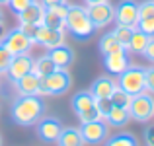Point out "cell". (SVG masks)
Segmentation results:
<instances>
[{
  "mask_svg": "<svg viewBox=\"0 0 154 146\" xmlns=\"http://www.w3.org/2000/svg\"><path fill=\"white\" fill-rule=\"evenodd\" d=\"M45 115V101L41 96H18L10 107V117L20 127H33Z\"/></svg>",
  "mask_w": 154,
  "mask_h": 146,
  "instance_id": "6da1fadb",
  "label": "cell"
},
{
  "mask_svg": "<svg viewBox=\"0 0 154 146\" xmlns=\"http://www.w3.org/2000/svg\"><path fill=\"white\" fill-rule=\"evenodd\" d=\"M64 29L72 35V39L78 43H86L94 37L96 27L88 16L86 6L80 4H68L66 18H64Z\"/></svg>",
  "mask_w": 154,
  "mask_h": 146,
  "instance_id": "7a4b0ae2",
  "label": "cell"
},
{
  "mask_svg": "<svg viewBox=\"0 0 154 146\" xmlns=\"http://www.w3.org/2000/svg\"><path fill=\"white\" fill-rule=\"evenodd\" d=\"M70 107H72V111H74V115L78 117L80 123L102 119L98 107H96V97L92 96L90 90L76 92V94L72 96V99H70Z\"/></svg>",
  "mask_w": 154,
  "mask_h": 146,
  "instance_id": "3957f363",
  "label": "cell"
},
{
  "mask_svg": "<svg viewBox=\"0 0 154 146\" xmlns=\"http://www.w3.org/2000/svg\"><path fill=\"white\" fill-rule=\"evenodd\" d=\"M72 88V76L68 68H57L55 72L41 78L39 96H63Z\"/></svg>",
  "mask_w": 154,
  "mask_h": 146,
  "instance_id": "277c9868",
  "label": "cell"
},
{
  "mask_svg": "<svg viewBox=\"0 0 154 146\" xmlns=\"http://www.w3.org/2000/svg\"><path fill=\"white\" fill-rule=\"evenodd\" d=\"M117 86L129 96H139L146 92V82H144V68L137 64H129L119 76H117Z\"/></svg>",
  "mask_w": 154,
  "mask_h": 146,
  "instance_id": "5b68a950",
  "label": "cell"
},
{
  "mask_svg": "<svg viewBox=\"0 0 154 146\" xmlns=\"http://www.w3.org/2000/svg\"><path fill=\"white\" fill-rule=\"evenodd\" d=\"M127 109H129V115H131L133 121H137V123H148V121L154 119V96L148 94V92L133 96Z\"/></svg>",
  "mask_w": 154,
  "mask_h": 146,
  "instance_id": "8992f818",
  "label": "cell"
},
{
  "mask_svg": "<svg viewBox=\"0 0 154 146\" xmlns=\"http://www.w3.org/2000/svg\"><path fill=\"white\" fill-rule=\"evenodd\" d=\"M78 129H80V135L84 138V144H90V146H100L109 136V125L103 119L80 123Z\"/></svg>",
  "mask_w": 154,
  "mask_h": 146,
  "instance_id": "52a82bcc",
  "label": "cell"
},
{
  "mask_svg": "<svg viewBox=\"0 0 154 146\" xmlns=\"http://www.w3.org/2000/svg\"><path fill=\"white\" fill-rule=\"evenodd\" d=\"M0 45H4L12 55H23V53H29V49L33 47V41L23 33L20 27H12L6 33L0 37Z\"/></svg>",
  "mask_w": 154,
  "mask_h": 146,
  "instance_id": "ba28073f",
  "label": "cell"
},
{
  "mask_svg": "<svg viewBox=\"0 0 154 146\" xmlns=\"http://www.w3.org/2000/svg\"><path fill=\"white\" fill-rule=\"evenodd\" d=\"M63 132V123L53 115H43L35 123V135L43 142H57Z\"/></svg>",
  "mask_w": 154,
  "mask_h": 146,
  "instance_id": "9c48e42d",
  "label": "cell"
},
{
  "mask_svg": "<svg viewBox=\"0 0 154 146\" xmlns=\"http://www.w3.org/2000/svg\"><path fill=\"white\" fill-rule=\"evenodd\" d=\"M88 16H90L92 23H94L96 29H102V27H107L109 23L113 22V16H115V6L111 2H98V4H90L86 6Z\"/></svg>",
  "mask_w": 154,
  "mask_h": 146,
  "instance_id": "30bf717a",
  "label": "cell"
},
{
  "mask_svg": "<svg viewBox=\"0 0 154 146\" xmlns=\"http://www.w3.org/2000/svg\"><path fill=\"white\" fill-rule=\"evenodd\" d=\"M113 22L121 23V26L135 27L139 22V2L137 0H119V4L115 6Z\"/></svg>",
  "mask_w": 154,
  "mask_h": 146,
  "instance_id": "8fae6325",
  "label": "cell"
},
{
  "mask_svg": "<svg viewBox=\"0 0 154 146\" xmlns=\"http://www.w3.org/2000/svg\"><path fill=\"white\" fill-rule=\"evenodd\" d=\"M64 43V29H53L43 23H39L33 35V45H39L43 49H53Z\"/></svg>",
  "mask_w": 154,
  "mask_h": 146,
  "instance_id": "7c38bea8",
  "label": "cell"
},
{
  "mask_svg": "<svg viewBox=\"0 0 154 146\" xmlns=\"http://www.w3.org/2000/svg\"><path fill=\"white\" fill-rule=\"evenodd\" d=\"M31 70H33V56H31L29 53H23V55H16L14 59H12L6 74H8V78H10V82H16L18 78L26 76L27 72H31Z\"/></svg>",
  "mask_w": 154,
  "mask_h": 146,
  "instance_id": "4fadbf2b",
  "label": "cell"
},
{
  "mask_svg": "<svg viewBox=\"0 0 154 146\" xmlns=\"http://www.w3.org/2000/svg\"><path fill=\"white\" fill-rule=\"evenodd\" d=\"M129 64H131V59H129L127 51H115L103 55V68L107 70L109 76H119Z\"/></svg>",
  "mask_w": 154,
  "mask_h": 146,
  "instance_id": "5bb4252c",
  "label": "cell"
},
{
  "mask_svg": "<svg viewBox=\"0 0 154 146\" xmlns=\"http://www.w3.org/2000/svg\"><path fill=\"white\" fill-rule=\"evenodd\" d=\"M66 10H68V4H53V6H45V12H43V26L53 27V29H64Z\"/></svg>",
  "mask_w": 154,
  "mask_h": 146,
  "instance_id": "9a60e30c",
  "label": "cell"
},
{
  "mask_svg": "<svg viewBox=\"0 0 154 146\" xmlns=\"http://www.w3.org/2000/svg\"><path fill=\"white\" fill-rule=\"evenodd\" d=\"M12 84H14L16 92H18L20 96H39V92H41V78H39L33 70L27 72L22 78H18Z\"/></svg>",
  "mask_w": 154,
  "mask_h": 146,
  "instance_id": "2e32d148",
  "label": "cell"
},
{
  "mask_svg": "<svg viewBox=\"0 0 154 146\" xmlns=\"http://www.w3.org/2000/svg\"><path fill=\"white\" fill-rule=\"evenodd\" d=\"M115 88H117V80H113L111 76L107 74V76H98V78L92 82L90 92L96 99H109L111 94L115 92Z\"/></svg>",
  "mask_w": 154,
  "mask_h": 146,
  "instance_id": "e0dca14e",
  "label": "cell"
},
{
  "mask_svg": "<svg viewBox=\"0 0 154 146\" xmlns=\"http://www.w3.org/2000/svg\"><path fill=\"white\" fill-rule=\"evenodd\" d=\"M47 55L51 56V60L55 62L57 68H68L74 62V51L68 45H64V43L53 47V49H47Z\"/></svg>",
  "mask_w": 154,
  "mask_h": 146,
  "instance_id": "ac0fdd59",
  "label": "cell"
},
{
  "mask_svg": "<svg viewBox=\"0 0 154 146\" xmlns=\"http://www.w3.org/2000/svg\"><path fill=\"white\" fill-rule=\"evenodd\" d=\"M43 12H45V6H43L41 2H37V0H35L33 4H29V6H27L23 12H20V14H18V22L20 23L39 26V23H43Z\"/></svg>",
  "mask_w": 154,
  "mask_h": 146,
  "instance_id": "d6986e66",
  "label": "cell"
},
{
  "mask_svg": "<svg viewBox=\"0 0 154 146\" xmlns=\"http://www.w3.org/2000/svg\"><path fill=\"white\" fill-rule=\"evenodd\" d=\"M103 121L109 125V127H125V125L131 121V115H129L127 107H119V105L111 103V109L107 111V115H105Z\"/></svg>",
  "mask_w": 154,
  "mask_h": 146,
  "instance_id": "ffe728a7",
  "label": "cell"
},
{
  "mask_svg": "<svg viewBox=\"0 0 154 146\" xmlns=\"http://www.w3.org/2000/svg\"><path fill=\"white\" fill-rule=\"evenodd\" d=\"M57 144L59 146H84V138L80 135V129L78 127H63V132H60Z\"/></svg>",
  "mask_w": 154,
  "mask_h": 146,
  "instance_id": "44dd1931",
  "label": "cell"
},
{
  "mask_svg": "<svg viewBox=\"0 0 154 146\" xmlns=\"http://www.w3.org/2000/svg\"><path fill=\"white\" fill-rule=\"evenodd\" d=\"M98 49L102 55H107V53H115V51H127L123 45H121L119 41H117V37L113 35V31H109V33H103L102 37H100L98 41Z\"/></svg>",
  "mask_w": 154,
  "mask_h": 146,
  "instance_id": "7402d4cb",
  "label": "cell"
},
{
  "mask_svg": "<svg viewBox=\"0 0 154 146\" xmlns=\"http://www.w3.org/2000/svg\"><path fill=\"white\" fill-rule=\"evenodd\" d=\"M103 146H139V138L129 131H121L113 136H107Z\"/></svg>",
  "mask_w": 154,
  "mask_h": 146,
  "instance_id": "603a6c76",
  "label": "cell"
},
{
  "mask_svg": "<svg viewBox=\"0 0 154 146\" xmlns=\"http://www.w3.org/2000/svg\"><path fill=\"white\" fill-rule=\"evenodd\" d=\"M55 70H57V66H55V62L51 60V56L47 55V53H43L37 59H33V72L39 78H43V76L51 74V72H55Z\"/></svg>",
  "mask_w": 154,
  "mask_h": 146,
  "instance_id": "cb8c5ba5",
  "label": "cell"
},
{
  "mask_svg": "<svg viewBox=\"0 0 154 146\" xmlns=\"http://www.w3.org/2000/svg\"><path fill=\"white\" fill-rule=\"evenodd\" d=\"M152 37H148L146 33H143V31H139L135 27V31H133L131 39H129V45H127V51L131 53H137V55H143V51L146 49L148 41H150Z\"/></svg>",
  "mask_w": 154,
  "mask_h": 146,
  "instance_id": "d4e9b609",
  "label": "cell"
},
{
  "mask_svg": "<svg viewBox=\"0 0 154 146\" xmlns=\"http://www.w3.org/2000/svg\"><path fill=\"white\" fill-rule=\"evenodd\" d=\"M133 31H135V27L121 26V23H115V27H113V35H115L117 41H119L125 49H127V45H129V39H131ZM127 53H129V51H127Z\"/></svg>",
  "mask_w": 154,
  "mask_h": 146,
  "instance_id": "484cf974",
  "label": "cell"
},
{
  "mask_svg": "<svg viewBox=\"0 0 154 146\" xmlns=\"http://www.w3.org/2000/svg\"><path fill=\"white\" fill-rule=\"evenodd\" d=\"M109 101H111L113 105H119V107H129V103H131V96H129L127 92H123L119 86H117L115 92H113L111 97H109Z\"/></svg>",
  "mask_w": 154,
  "mask_h": 146,
  "instance_id": "4316f807",
  "label": "cell"
},
{
  "mask_svg": "<svg viewBox=\"0 0 154 146\" xmlns=\"http://www.w3.org/2000/svg\"><path fill=\"white\" fill-rule=\"evenodd\" d=\"M135 27L139 31H143V33H146L148 37H154V16H148V18L139 20Z\"/></svg>",
  "mask_w": 154,
  "mask_h": 146,
  "instance_id": "83f0119b",
  "label": "cell"
},
{
  "mask_svg": "<svg viewBox=\"0 0 154 146\" xmlns=\"http://www.w3.org/2000/svg\"><path fill=\"white\" fill-rule=\"evenodd\" d=\"M12 59H14V55H12V53L8 51L4 45H0V74H4V72L8 70Z\"/></svg>",
  "mask_w": 154,
  "mask_h": 146,
  "instance_id": "f1b7e54d",
  "label": "cell"
},
{
  "mask_svg": "<svg viewBox=\"0 0 154 146\" xmlns=\"http://www.w3.org/2000/svg\"><path fill=\"white\" fill-rule=\"evenodd\" d=\"M154 16V0H143L139 2V20Z\"/></svg>",
  "mask_w": 154,
  "mask_h": 146,
  "instance_id": "f546056e",
  "label": "cell"
},
{
  "mask_svg": "<svg viewBox=\"0 0 154 146\" xmlns=\"http://www.w3.org/2000/svg\"><path fill=\"white\" fill-rule=\"evenodd\" d=\"M33 2L35 0H10V2H8V8L12 10V14L18 16L20 12H23L29 4H33Z\"/></svg>",
  "mask_w": 154,
  "mask_h": 146,
  "instance_id": "4dcf8cb0",
  "label": "cell"
},
{
  "mask_svg": "<svg viewBox=\"0 0 154 146\" xmlns=\"http://www.w3.org/2000/svg\"><path fill=\"white\" fill-rule=\"evenodd\" d=\"M144 82H146V92L154 96V64L144 68Z\"/></svg>",
  "mask_w": 154,
  "mask_h": 146,
  "instance_id": "1f68e13d",
  "label": "cell"
},
{
  "mask_svg": "<svg viewBox=\"0 0 154 146\" xmlns=\"http://www.w3.org/2000/svg\"><path fill=\"white\" fill-rule=\"evenodd\" d=\"M96 107H98V111H100V115H102V119H105L107 111L111 109V101H109V99H96Z\"/></svg>",
  "mask_w": 154,
  "mask_h": 146,
  "instance_id": "d6a6232c",
  "label": "cell"
},
{
  "mask_svg": "<svg viewBox=\"0 0 154 146\" xmlns=\"http://www.w3.org/2000/svg\"><path fill=\"white\" fill-rule=\"evenodd\" d=\"M143 55H144V59H146L148 62L154 64V37L148 41V45H146V49L143 51Z\"/></svg>",
  "mask_w": 154,
  "mask_h": 146,
  "instance_id": "836d02e7",
  "label": "cell"
},
{
  "mask_svg": "<svg viewBox=\"0 0 154 146\" xmlns=\"http://www.w3.org/2000/svg\"><path fill=\"white\" fill-rule=\"evenodd\" d=\"M144 136V142H146V146H154V127H146L143 132Z\"/></svg>",
  "mask_w": 154,
  "mask_h": 146,
  "instance_id": "e575fe53",
  "label": "cell"
},
{
  "mask_svg": "<svg viewBox=\"0 0 154 146\" xmlns=\"http://www.w3.org/2000/svg\"><path fill=\"white\" fill-rule=\"evenodd\" d=\"M43 6H53V4H66V0H41Z\"/></svg>",
  "mask_w": 154,
  "mask_h": 146,
  "instance_id": "d590c367",
  "label": "cell"
},
{
  "mask_svg": "<svg viewBox=\"0 0 154 146\" xmlns=\"http://www.w3.org/2000/svg\"><path fill=\"white\" fill-rule=\"evenodd\" d=\"M86 2V6H90V4H98V2H107V0H84Z\"/></svg>",
  "mask_w": 154,
  "mask_h": 146,
  "instance_id": "8d00e7d4",
  "label": "cell"
},
{
  "mask_svg": "<svg viewBox=\"0 0 154 146\" xmlns=\"http://www.w3.org/2000/svg\"><path fill=\"white\" fill-rule=\"evenodd\" d=\"M4 29V14H2V10H0V31Z\"/></svg>",
  "mask_w": 154,
  "mask_h": 146,
  "instance_id": "74e56055",
  "label": "cell"
},
{
  "mask_svg": "<svg viewBox=\"0 0 154 146\" xmlns=\"http://www.w3.org/2000/svg\"><path fill=\"white\" fill-rule=\"evenodd\" d=\"M8 2L10 0H0V6H8Z\"/></svg>",
  "mask_w": 154,
  "mask_h": 146,
  "instance_id": "f35d334b",
  "label": "cell"
},
{
  "mask_svg": "<svg viewBox=\"0 0 154 146\" xmlns=\"http://www.w3.org/2000/svg\"><path fill=\"white\" fill-rule=\"evenodd\" d=\"M0 146H2V136H0Z\"/></svg>",
  "mask_w": 154,
  "mask_h": 146,
  "instance_id": "ab89813d",
  "label": "cell"
}]
</instances>
